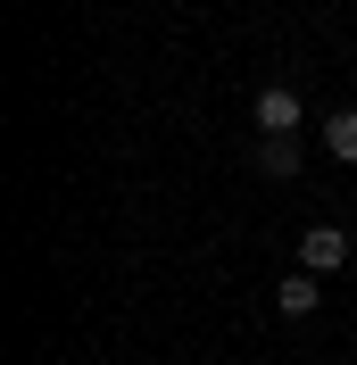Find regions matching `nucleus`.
<instances>
[{
  "label": "nucleus",
  "instance_id": "nucleus-3",
  "mask_svg": "<svg viewBox=\"0 0 357 365\" xmlns=\"http://www.w3.org/2000/svg\"><path fill=\"white\" fill-rule=\"evenodd\" d=\"M249 158H258V175L291 182L299 166H308V150H299V133H258V150H249Z\"/></svg>",
  "mask_w": 357,
  "mask_h": 365
},
{
  "label": "nucleus",
  "instance_id": "nucleus-1",
  "mask_svg": "<svg viewBox=\"0 0 357 365\" xmlns=\"http://www.w3.org/2000/svg\"><path fill=\"white\" fill-rule=\"evenodd\" d=\"M299 266H308V274H341V266H349V232H341V225H308V232H299Z\"/></svg>",
  "mask_w": 357,
  "mask_h": 365
},
{
  "label": "nucleus",
  "instance_id": "nucleus-5",
  "mask_svg": "<svg viewBox=\"0 0 357 365\" xmlns=\"http://www.w3.org/2000/svg\"><path fill=\"white\" fill-rule=\"evenodd\" d=\"M324 158L357 166V108H333V116H324Z\"/></svg>",
  "mask_w": 357,
  "mask_h": 365
},
{
  "label": "nucleus",
  "instance_id": "nucleus-2",
  "mask_svg": "<svg viewBox=\"0 0 357 365\" xmlns=\"http://www.w3.org/2000/svg\"><path fill=\"white\" fill-rule=\"evenodd\" d=\"M249 116H258V133H299V116H308V108H299V91H291V83H266L258 100H249Z\"/></svg>",
  "mask_w": 357,
  "mask_h": 365
},
{
  "label": "nucleus",
  "instance_id": "nucleus-4",
  "mask_svg": "<svg viewBox=\"0 0 357 365\" xmlns=\"http://www.w3.org/2000/svg\"><path fill=\"white\" fill-rule=\"evenodd\" d=\"M316 282H324V274H308V266L283 274V282H274V307H283V316H316V299H324Z\"/></svg>",
  "mask_w": 357,
  "mask_h": 365
}]
</instances>
